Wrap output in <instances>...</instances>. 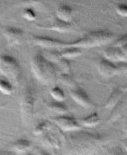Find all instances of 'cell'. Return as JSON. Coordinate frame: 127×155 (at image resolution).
Listing matches in <instances>:
<instances>
[{
  "label": "cell",
  "mask_w": 127,
  "mask_h": 155,
  "mask_svg": "<svg viewBox=\"0 0 127 155\" xmlns=\"http://www.w3.org/2000/svg\"><path fill=\"white\" fill-rule=\"evenodd\" d=\"M63 155H95L106 145V139L98 133L81 129L62 134Z\"/></svg>",
  "instance_id": "1"
},
{
  "label": "cell",
  "mask_w": 127,
  "mask_h": 155,
  "mask_svg": "<svg viewBox=\"0 0 127 155\" xmlns=\"http://www.w3.org/2000/svg\"><path fill=\"white\" fill-rule=\"evenodd\" d=\"M30 65L35 78L43 84H52L57 80L56 67L47 60L43 54L37 53L34 54L31 59Z\"/></svg>",
  "instance_id": "2"
},
{
  "label": "cell",
  "mask_w": 127,
  "mask_h": 155,
  "mask_svg": "<svg viewBox=\"0 0 127 155\" xmlns=\"http://www.w3.org/2000/svg\"><path fill=\"white\" fill-rule=\"evenodd\" d=\"M114 38H115V35L110 31H91L78 40L67 43L66 47L71 46V47L80 48L81 49L88 48H90L94 47H100L112 42Z\"/></svg>",
  "instance_id": "3"
},
{
  "label": "cell",
  "mask_w": 127,
  "mask_h": 155,
  "mask_svg": "<svg viewBox=\"0 0 127 155\" xmlns=\"http://www.w3.org/2000/svg\"><path fill=\"white\" fill-rule=\"evenodd\" d=\"M0 74L17 85L20 81L21 67L18 61L10 55H0Z\"/></svg>",
  "instance_id": "4"
},
{
  "label": "cell",
  "mask_w": 127,
  "mask_h": 155,
  "mask_svg": "<svg viewBox=\"0 0 127 155\" xmlns=\"http://www.w3.org/2000/svg\"><path fill=\"white\" fill-rule=\"evenodd\" d=\"M35 97L33 89L30 86H26L24 88L20 99V111L22 118L25 123L33 118L35 106Z\"/></svg>",
  "instance_id": "5"
},
{
  "label": "cell",
  "mask_w": 127,
  "mask_h": 155,
  "mask_svg": "<svg viewBox=\"0 0 127 155\" xmlns=\"http://www.w3.org/2000/svg\"><path fill=\"white\" fill-rule=\"evenodd\" d=\"M50 120L53 122L64 133L78 131L83 129V127L73 117H71L68 115H57L55 117H52Z\"/></svg>",
  "instance_id": "6"
},
{
  "label": "cell",
  "mask_w": 127,
  "mask_h": 155,
  "mask_svg": "<svg viewBox=\"0 0 127 155\" xmlns=\"http://www.w3.org/2000/svg\"><path fill=\"white\" fill-rule=\"evenodd\" d=\"M31 42L36 45L40 46L44 48L47 49H60L66 47V42L55 39L51 37H46V36H39V35H33L32 34L30 36Z\"/></svg>",
  "instance_id": "7"
},
{
  "label": "cell",
  "mask_w": 127,
  "mask_h": 155,
  "mask_svg": "<svg viewBox=\"0 0 127 155\" xmlns=\"http://www.w3.org/2000/svg\"><path fill=\"white\" fill-rule=\"evenodd\" d=\"M104 57L115 64L120 62H126L127 60V44L120 48L109 47L104 50Z\"/></svg>",
  "instance_id": "8"
},
{
  "label": "cell",
  "mask_w": 127,
  "mask_h": 155,
  "mask_svg": "<svg viewBox=\"0 0 127 155\" xmlns=\"http://www.w3.org/2000/svg\"><path fill=\"white\" fill-rule=\"evenodd\" d=\"M70 96L74 102H76L77 104L86 108H90L94 106L91 99L87 94V92L84 91L82 88H71L70 90Z\"/></svg>",
  "instance_id": "9"
},
{
  "label": "cell",
  "mask_w": 127,
  "mask_h": 155,
  "mask_svg": "<svg viewBox=\"0 0 127 155\" xmlns=\"http://www.w3.org/2000/svg\"><path fill=\"white\" fill-rule=\"evenodd\" d=\"M3 34L9 45H17L24 38V31L16 27H4Z\"/></svg>",
  "instance_id": "10"
},
{
  "label": "cell",
  "mask_w": 127,
  "mask_h": 155,
  "mask_svg": "<svg viewBox=\"0 0 127 155\" xmlns=\"http://www.w3.org/2000/svg\"><path fill=\"white\" fill-rule=\"evenodd\" d=\"M97 70L104 77H113L116 74V64L104 58L98 62Z\"/></svg>",
  "instance_id": "11"
},
{
  "label": "cell",
  "mask_w": 127,
  "mask_h": 155,
  "mask_svg": "<svg viewBox=\"0 0 127 155\" xmlns=\"http://www.w3.org/2000/svg\"><path fill=\"white\" fill-rule=\"evenodd\" d=\"M37 27L38 28H41V29L57 31V32H59V33H66V32H68L69 30H71V22H64V21L60 20L57 18H56L55 20L51 24L45 25V26L37 25Z\"/></svg>",
  "instance_id": "12"
},
{
  "label": "cell",
  "mask_w": 127,
  "mask_h": 155,
  "mask_svg": "<svg viewBox=\"0 0 127 155\" xmlns=\"http://www.w3.org/2000/svg\"><path fill=\"white\" fill-rule=\"evenodd\" d=\"M32 146H33V143L30 140L26 139V138H19L13 143L12 149L15 153L23 154V153H27V151H29L32 148Z\"/></svg>",
  "instance_id": "13"
},
{
  "label": "cell",
  "mask_w": 127,
  "mask_h": 155,
  "mask_svg": "<svg viewBox=\"0 0 127 155\" xmlns=\"http://www.w3.org/2000/svg\"><path fill=\"white\" fill-rule=\"evenodd\" d=\"M122 97H123V92L119 88H113L109 98L105 103V105H104L105 108L107 109H112L113 107H115L122 99Z\"/></svg>",
  "instance_id": "14"
},
{
  "label": "cell",
  "mask_w": 127,
  "mask_h": 155,
  "mask_svg": "<svg viewBox=\"0 0 127 155\" xmlns=\"http://www.w3.org/2000/svg\"><path fill=\"white\" fill-rule=\"evenodd\" d=\"M72 8L67 4H62L57 8V18L64 22H71L72 18Z\"/></svg>",
  "instance_id": "15"
},
{
  "label": "cell",
  "mask_w": 127,
  "mask_h": 155,
  "mask_svg": "<svg viewBox=\"0 0 127 155\" xmlns=\"http://www.w3.org/2000/svg\"><path fill=\"white\" fill-rule=\"evenodd\" d=\"M81 54H82V49L81 48L77 47H71V46L63 48L60 51L61 58H67L68 60L79 57Z\"/></svg>",
  "instance_id": "16"
},
{
  "label": "cell",
  "mask_w": 127,
  "mask_h": 155,
  "mask_svg": "<svg viewBox=\"0 0 127 155\" xmlns=\"http://www.w3.org/2000/svg\"><path fill=\"white\" fill-rule=\"evenodd\" d=\"M47 108L52 113L57 115L67 114L68 112V108L63 102H51L47 104Z\"/></svg>",
  "instance_id": "17"
},
{
  "label": "cell",
  "mask_w": 127,
  "mask_h": 155,
  "mask_svg": "<svg viewBox=\"0 0 127 155\" xmlns=\"http://www.w3.org/2000/svg\"><path fill=\"white\" fill-rule=\"evenodd\" d=\"M125 109V102H124L123 99H121L115 107H113L112 112H111L109 118L107 119V122L112 123V122L116 121L118 118L121 117Z\"/></svg>",
  "instance_id": "18"
},
{
  "label": "cell",
  "mask_w": 127,
  "mask_h": 155,
  "mask_svg": "<svg viewBox=\"0 0 127 155\" xmlns=\"http://www.w3.org/2000/svg\"><path fill=\"white\" fill-rule=\"evenodd\" d=\"M100 118L99 115L97 114V113H93V114L82 118L81 120L80 124L82 127H86V128H94V127L100 124Z\"/></svg>",
  "instance_id": "19"
},
{
  "label": "cell",
  "mask_w": 127,
  "mask_h": 155,
  "mask_svg": "<svg viewBox=\"0 0 127 155\" xmlns=\"http://www.w3.org/2000/svg\"><path fill=\"white\" fill-rule=\"evenodd\" d=\"M43 143L45 145H47L51 148H60L61 142L60 140L55 137L52 134L50 133H46L43 137Z\"/></svg>",
  "instance_id": "20"
},
{
  "label": "cell",
  "mask_w": 127,
  "mask_h": 155,
  "mask_svg": "<svg viewBox=\"0 0 127 155\" xmlns=\"http://www.w3.org/2000/svg\"><path fill=\"white\" fill-rule=\"evenodd\" d=\"M57 80L60 82L61 84L66 85V86L71 88H75L77 87V83L72 78V77L71 76L70 74H64V73H62L57 78Z\"/></svg>",
  "instance_id": "21"
},
{
  "label": "cell",
  "mask_w": 127,
  "mask_h": 155,
  "mask_svg": "<svg viewBox=\"0 0 127 155\" xmlns=\"http://www.w3.org/2000/svg\"><path fill=\"white\" fill-rule=\"evenodd\" d=\"M24 4L33 9H43L47 6V0H24Z\"/></svg>",
  "instance_id": "22"
},
{
  "label": "cell",
  "mask_w": 127,
  "mask_h": 155,
  "mask_svg": "<svg viewBox=\"0 0 127 155\" xmlns=\"http://www.w3.org/2000/svg\"><path fill=\"white\" fill-rule=\"evenodd\" d=\"M14 91V87L8 79L0 78V93L5 95H11Z\"/></svg>",
  "instance_id": "23"
},
{
  "label": "cell",
  "mask_w": 127,
  "mask_h": 155,
  "mask_svg": "<svg viewBox=\"0 0 127 155\" xmlns=\"http://www.w3.org/2000/svg\"><path fill=\"white\" fill-rule=\"evenodd\" d=\"M50 94L55 101L63 102L66 98V95L64 94L63 90L59 87H56V86L51 89Z\"/></svg>",
  "instance_id": "24"
},
{
  "label": "cell",
  "mask_w": 127,
  "mask_h": 155,
  "mask_svg": "<svg viewBox=\"0 0 127 155\" xmlns=\"http://www.w3.org/2000/svg\"><path fill=\"white\" fill-rule=\"evenodd\" d=\"M43 56L49 62L53 64H57L58 61L62 58L60 55V51H58L57 49H51L49 52H47L46 55H43Z\"/></svg>",
  "instance_id": "25"
},
{
  "label": "cell",
  "mask_w": 127,
  "mask_h": 155,
  "mask_svg": "<svg viewBox=\"0 0 127 155\" xmlns=\"http://www.w3.org/2000/svg\"><path fill=\"white\" fill-rule=\"evenodd\" d=\"M49 127H50V123H48L47 121L41 122L37 125V127L34 128L33 134L35 135H37V136L43 134L49 128Z\"/></svg>",
  "instance_id": "26"
},
{
  "label": "cell",
  "mask_w": 127,
  "mask_h": 155,
  "mask_svg": "<svg viewBox=\"0 0 127 155\" xmlns=\"http://www.w3.org/2000/svg\"><path fill=\"white\" fill-rule=\"evenodd\" d=\"M22 16L27 21H34L37 18V14L35 13V10L29 7L24 8L22 13Z\"/></svg>",
  "instance_id": "27"
},
{
  "label": "cell",
  "mask_w": 127,
  "mask_h": 155,
  "mask_svg": "<svg viewBox=\"0 0 127 155\" xmlns=\"http://www.w3.org/2000/svg\"><path fill=\"white\" fill-rule=\"evenodd\" d=\"M58 66L60 68V69L62 71L64 74H70L71 71V64L70 61L67 59V58H62L60 60L58 61Z\"/></svg>",
  "instance_id": "28"
},
{
  "label": "cell",
  "mask_w": 127,
  "mask_h": 155,
  "mask_svg": "<svg viewBox=\"0 0 127 155\" xmlns=\"http://www.w3.org/2000/svg\"><path fill=\"white\" fill-rule=\"evenodd\" d=\"M127 44V35L125 34L123 36H120V38H118L117 39L115 40L113 43L112 47L117 48H120L121 47H123L125 45Z\"/></svg>",
  "instance_id": "29"
},
{
  "label": "cell",
  "mask_w": 127,
  "mask_h": 155,
  "mask_svg": "<svg viewBox=\"0 0 127 155\" xmlns=\"http://www.w3.org/2000/svg\"><path fill=\"white\" fill-rule=\"evenodd\" d=\"M116 74L125 75L127 73V64L126 62H120L116 63Z\"/></svg>",
  "instance_id": "30"
},
{
  "label": "cell",
  "mask_w": 127,
  "mask_h": 155,
  "mask_svg": "<svg viewBox=\"0 0 127 155\" xmlns=\"http://www.w3.org/2000/svg\"><path fill=\"white\" fill-rule=\"evenodd\" d=\"M116 13L121 17H126L127 16V6L125 4H119L116 8Z\"/></svg>",
  "instance_id": "31"
},
{
  "label": "cell",
  "mask_w": 127,
  "mask_h": 155,
  "mask_svg": "<svg viewBox=\"0 0 127 155\" xmlns=\"http://www.w3.org/2000/svg\"><path fill=\"white\" fill-rule=\"evenodd\" d=\"M108 155H125V150L123 148H120V147H116V148H114L113 149H111Z\"/></svg>",
  "instance_id": "32"
},
{
  "label": "cell",
  "mask_w": 127,
  "mask_h": 155,
  "mask_svg": "<svg viewBox=\"0 0 127 155\" xmlns=\"http://www.w3.org/2000/svg\"><path fill=\"white\" fill-rule=\"evenodd\" d=\"M37 155H51L49 153H47V151L44 150H38L37 151Z\"/></svg>",
  "instance_id": "33"
},
{
  "label": "cell",
  "mask_w": 127,
  "mask_h": 155,
  "mask_svg": "<svg viewBox=\"0 0 127 155\" xmlns=\"http://www.w3.org/2000/svg\"><path fill=\"white\" fill-rule=\"evenodd\" d=\"M2 153L3 155H17L14 152L11 151H2Z\"/></svg>",
  "instance_id": "34"
},
{
  "label": "cell",
  "mask_w": 127,
  "mask_h": 155,
  "mask_svg": "<svg viewBox=\"0 0 127 155\" xmlns=\"http://www.w3.org/2000/svg\"><path fill=\"white\" fill-rule=\"evenodd\" d=\"M6 107V104H4V105H0V109H2V108H4Z\"/></svg>",
  "instance_id": "35"
},
{
  "label": "cell",
  "mask_w": 127,
  "mask_h": 155,
  "mask_svg": "<svg viewBox=\"0 0 127 155\" xmlns=\"http://www.w3.org/2000/svg\"><path fill=\"white\" fill-rule=\"evenodd\" d=\"M22 155H33V154H32V153H23Z\"/></svg>",
  "instance_id": "36"
},
{
  "label": "cell",
  "mask_w": 127,
  "mask_h": 155,
  "mask_svg": "<svg viewBox=\"0 0 127 155\" xmlns=\"http://www.w3.org/2000/svg\"><path fill=\"white\" fill-rule=\"evenodd\" d=\"M0 155H3V153H2V151H0Z\"/></svg>",
  "instance_id": "37"
}]
</instances>
